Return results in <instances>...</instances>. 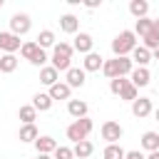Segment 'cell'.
I'll list each match as a JSON object with an SVG mask.
<instances>
[{
	"mask_svg": "<svg viewBox=\"0 0 159 159\" xmlns=\"http://www.w3.org/2000/svg\"><path fill=\"white\" fill-rule=\"evenodd\" d=\"M134 47H137V35H134L132 30H122V32L112 40V52H114L117 57H127Z\"/></svg>",
	"mask_w": 159,
	"mask_h": 159,
	"instance_id": "6da1fadb",
	"label": "cell"
},
{
	"mask_svg": "<svg viewBox=\"0 0 159 159\" xmlns=\"http://www.w3.org/2000/svg\"><path fill=\"white\" fill-rule=\"evenodd\" d=\"M70 60H72V45L70 42H57L52 47V67L57 72H67L70 70Z\"/></svg>",
	"mask_w": 159,
	"mask_h": 159,
	"instance_id": "7a4b0ae2",
	"label": "cell"
},
{
	"mask_svg": "<svg viewBox=\"0 0 159 159\" xmlns=\"http://www.w3.org/2000/svg\"><path fill=\"white\" fill-rule=\"evenodd\" d=\"M89 132H92V119L82 117V119H75V122L67 127V139H72V142L77 144V142H84Z\"/></svg>",
	"mask_w": 159,
	"mask_h": 159,
	"instance_id": "3957f363",
	"label": "cell"
},
{
	"mask_svg": "<svg viewBox=\"0 0 159 159\" xmlns=\"http://www.w3.org/2000/svg\"><path fill=\"white\" fill-rule=\"evenodd\" d=\"M30 27H32V22H30V17L25 15V12H17V15H12L10 17V32L12 35H25V32H30Z\"/></svg>",
	"mask_w": 159,
	"mask_h": 159,
	"instance_id": "277c9868",
	"label": "cell"
},
{
	"mask_svg": "<svg viewBox=\"0 0 159 159\" xmlns=\"http://www.w3.org/2000/svg\"><path fill=\"white\" fill-rule=\"evenodd\" d=\"M122 134H124L122 124H117V122H112V119L102 124V139H107L109 144H117V142L122 139Z\"/></svg>",
	"mask_w": 159,
	"mask_h": 159,
	"instance_id": "5b68a950",
	"label": "cell"
},
{
	"mask_svg": "<svg viewBox=\"0 0 159 159\" xmlns=\"http://www.w3.org/2000/svg\"><path fill=\"white\" fill-rule=\"evenodd\" d=\"M22 42L17 35L12 32H0V50H5V55H15V50H20Z\"/></svg>",
	"mask_w": 159,
	"mask_h": 159,
	"instance_id": "8992f818",
	"label": "cell"
},
{
	"mask_svg": "<svg viewBox=\"0 0 159 159\" xmlns=\"http://www.w3.org/2000/svg\"><path fill=\"white\" fill-rule=\"evenodd\" d=\"M132 114L139 117V119L149 117V114H152V99H149V97H137V99L132 102Z\"/></svg>",
	"mask_w": 159,
	"mask_h": 159,
	"instance_id": "52a82bcc",
	"label": "cell"
},
{
	"mask_svg": "<svg viewBox=\"0 0 159 159\" xmlns=\"http://www.w3.org/2000/svg\"><path fill=\"white\" fill-rule=\"evenodd\" d=\"M142 47H147L149 52L159 47V20H152V27H149V32L144 35V45H142Z\"/></svg>",
	"mask_w": 159,
	"mask_h": 159,
	"instance_id": "ba28073f",
	"label": "cell"
},
{
	"mask_svg": "<svg viewBox=\"0 0 159 159\" xmlns=\"http://www.w3.org/2000/svg\"><path fill=\"white\" fill-rule=\"evenodd\" d=\"M92 45H94L92 35H87V32H80V35L75 37V45H72V50H77V52H82V55H89V52H92Z\"/></svg>",
	"mask_w": 159,
	"mask_h": 159,
	"instance_id": "9c48e42d",
	"label": "cell"
},
{
	"mask_svg": "<svg viewBox=\"0 0 159 159\" xmlns=\"http://www.w3.org/2000/svg\"><path fill=\"white\" fill-rule=\"evenodd\" d=\"M149 80H152V75H149L147 67H134V70H132V80H129V82H132L137 89H139V87H147Z\"/></svg>",
	"mask_w": 159,
	"mask_h": 159,
	"instance_id": "30bf717a",
	"label": "cell"
},
{
	"mask_svg": "<svg viewBox=\"0 0 159 159\" xmlns=\"http://www.w3.org/2000/svg\"><path fill=\"white\" fill-rule=\"evenodd\" d=\"M132 62H137V67H147L149 65V60H152V52L147 50V47H142V45H137L134 50H132V57H129Z\"/></svg>",
	"mask_w": 159,
	"mask_h": 159,
	"instance_id": "8fae6325",
	"label": "cell"
},
{
	"mask_svg": "<svg viewBox=\"0 0 159 159\" xmlns=\"http://www.w3.org/2000/svg\"><path fill=\"white\" fill-rule=\"evenodd\" d=\"M84 77H87L84 70L70 67V70H67V87H70V89H72V87H82V84H84Z\"/></svg>",
	"mask_w": 159,
	"mask_h": 159,
	"instance_id": "7c38bea8",
	"label": "cell"
},
{
	"mask_svg": "<svg viewBox=\"0 0 159 159\" xmlns=\"http://www.w3.org/2000/svg\"><path fill=\"white\" fill-rule=\"evenodd\" d=\"M102 65H104V60H102V55L99 52H89V55H84V72H97V70H102Z\"/></svg>",
	"mask_w": 159,
	"mask_h": 159,
	"instance_id": "4fadbf2b",
	"label": "cell"
},
{
	"mask_svg": "<svg viewBox=\"0 0 159 159\" xmlns=\"http://www.w3.org/2000/svg\"><path fill=\"white\" fill-rule=\"evenodd\" d=\"M67 112H70V117L82 119V117H87V102H82V99H70V102H67Z\"/></svg>",
	"mask_w": 159,
	"mask_h": 159,
	"instance_id": "5bb4252c",
	"label": "cell"
},
{
	"mask_svg": "<svg viewBox=\"0 0 159 159\" xmlns=\"http://www.w3.org/2000/svg\"><path fill=\"white\" fill-rule=\"evenodd\" d=\"M35 149H37V154H52L57 149V142L52 137H37L35 139Z\"/></svg>",
	"mask_w": 159,
	"mask_h": 159,
	"instance_id": "9a60e30c",
	"label": "cell"
},
{
	"mask_svg": "<svg viewBox=\"0 0 159 159\" xmlns=\"http://www.w3.org/2000/svg\"><path fill=\"white\" fill-rule=\"evenodd\" d=\"M70 92H72V89L67 87V82H57V84L50 87L47 94H50V99L55 102V99H70Z\"/></svg>",
	"mask_w": 159,
	"mask_h": 159,
	"instance_id": "2e32d148",
	"label": "cell"
},
{
	"mask_svg": "<svg viewBox=\"0 0 159 159\" xmlns=\"http://www.w3.org/2000/svg\"><path fill=\"white\" fill-rule=\"evenodd\" d=\"M57 77H60V72H57V70H55L52 65H50V67H42V70H40V82H42V84H47V87L57 84V82H60Z\"/></svg>",
	"mask_w": 159,
	"mask_h": 159,
	"instance_id": "e0dca14e",
	"label": "cell"
},
{
	"mask_svg": "<svg viewBox=\"0 0 159 159\" xmlns=\"http://www.w3.org/2000/svg\"><path fill=\"white\" fill-rule=\"evenodd\" d=\"M142 147L152 154V152H159V134L157 132H144L142 134Z\"/></svg>",
	"mask_w": 159,
	"mask_h": 159,
	"instance_id": "ac0fdd59",
	"label": "cell"
},
{
	"mask_svg": "<svg viewBox=\"0 0 159 159\" xmlns=\"http://www.w3.org/2000/svg\"><path fill=\"white\" fill-rule=\"evenodd\" d=\"M129 12H132L137 20H142V17H147V12H149V2H147V0H132V2H129Z\"/></svg>",
	"mask_w": 159,
	"mask_h": 159,
	"instance_id": "d6986e66",
	"label": "cell"
},
{
	"mask_svg": "<svg viewBox=\"0 0 159 159\" xmlns=\"http://www.w3.org/2000/svg\"><path fill=\"white\" fill-rule=\"evenodd\" d=\"M60 27H62V32L72 35V32H77V27H80V20H77L75 15H62V17H60Z\"/></svg>",
	"mask_w": 159,
	"mask_h": 159,
	"instance_id": "ffe728a7",
	"label": "cell"
},
{
	"mask_svg": "<svg viewBox=\"0 0 159 159\" xmlns=\"http://www.w3.org/2000/svg\"><path fill=\"white\" fill-rule=\"evenodd\" d=\"M92 152H94V147H92V142H89V139H84V142H77V144L72 147V154H75V157H80V159H87Z\"/></svg>",
	"mask_w": 159,
	"mask_h": 159,
	"instance_id": "44dd1931",
	"label": "cell"
},
{
	"mask_svg": "<svg viewBox=\"0 0 159 159\" xmlns=\"http://www.w3.org/2000/svg\"><path fill=\"white\" fill-rule=\"evenodd\" d=\"M32 107H35L37 112H47V109L52 107V99H50V94H42V92H37V94L32 97Z\"/></svg>",
	"mask_w": 159,
	"mask_h": 159,
	"instance_id": "7402d4cb",
	"label": "cell"
},
{
	"mask_svg": "<svg viewBox=\"0 0 159 159\" xmlns=\"http://www.w3.org/2000/svg\"><path fill=\"white\" fill-rule=\"evenodd\" d=\"M35 42H37L40 50H45V47H55V32H52V30H42V32L37 35Z\"/></svg>",
	"mask_w": 159,
	"mask_h": 159,
	"instance_id": "603a6c76",
	"label": "cell"
},
{
	"mask_svg": "<svg viewBox=\"0 0 159 159\" xmlns=\"http://www.w3.org/2000/svg\"><path fill=\"white\" fill-rule=\"evenodd\" d=\"M117 70H119V77H127V75H132L134 62L129 57H117Z\"/></svg>",
	"mask_w": 159,
	"mask_h": 159,
	"instance_id": "cb8c5ba5",
	"label": "cell"
},
{
	"mask_svg": "<svg viewBox=\"0 0 159 159\" xmlns=\"http://www.w3.org/2000/svg\"><path fill=\"white\" fill-rule=\"evenodd\" d=\"M35 117H37V109H35L32 104L20 107V119H22L25 124H35Z\"/></svg>",
	"mask_w": 159,
	"mask_h": 159,
	"instance_id": "d4e9b609",
	"label": "cell"
},
{
	"mask_svg": "<svg viewBox=\"0 0 159 159\" xmlns=\"http://www.w3.org/2000/svg\"><path fill=\"white\" fill-rule=\"evenodd\" d=\"M40 134H37V127L35 124H25L22 129H20V142H35Z\"/></svg>",
	"mask_w": 159,
	"mask_h": 159,
	"instance_id": "484cf974",
	"label": "cell"
},
{
	"mask_svg": "<svg viewBox=\"0 0 159 159\" xmlns=\"http://www.w3.org/2000/svg\"><path fill=\"white\" fill-rule=\"evenodd\" d=\"M124 149L119 147V144H107L104 147V159H124Z\"/></svg>",
	"mask_w": 159,
	"mask_h": 159,
	"instance_id": "4316f807",
	"label": "cell"
},
{
	"mask_svg": "<svg viewBox=\"0 0 159 159\" xmlns=\"http://www.w3.org/2000/svg\"><path fill=\"white\" fill-rule=\"evenodd\" d=\"M15 67H17L15 55H2L0 57V72H15Z\"/></svg>",
	"mask_w": 159,
	"mask_h": 159,
	"instance_id": "83f0119b",
	"label": "cell"
},
{
	"mask_svg": "<svg viewBox=\"0 0 159 159\" xmlns=\"http://www.w3.org/2000/svg\"><path fill=\"white\" fill-rule=\"evenodd\" d=\"M149 27H152V20L149 17H142V20H137V25H134V35H139V37H144L147 32H149Z\"/></svg>",
	"mask_w": 159,
	"mask_h": 159,
	"instance_id": "f1b7e54d",
	"label": "cell"
},
{
	"mask_svg": "<svg viewBox=\"0 0 159 159\" xmlns=\"http://www.w3.org/2000/svg\"><path fill=\"white\" fill-rule=\"evenodd\" d=\"M102 72L109 77V80H114V77H119V70H117V57L114 60H107L104 65H102Z\"/></svg>",
	"mask_w": 159,
	"mask_h": 159,
	"instance_id": "f546056e",
	"label": "cell"
},
{
	"mask_svg": "<svg viewBox=\"0 0 159 159\" xmlns=\"http://www.w3.org/2000/svg\"><path fill=\"white\" fill-rule=\"evenodd\" d=\"M129 84V80H124V77H114V80H109V92L112 94H122V89Z\"/></svg>",
	"mask_w": 159,
	"mask_h": 159,
	"instance_id": "4dcf8cb0",
	"label": "cell"
},
{
	"mask_svg": "<svg viewBox=\"0 0 159 159\" xmlns=\"http://www.w3.org/2000/svg\"><path fill=\"white\" fill-rule=\"evenodd\" d=\"M37 50H40V47H37V42H22V47H20V55H22L25 60H32Z\"/></svg>",
	"mask_w": 159,
	"mask_h": 159,
	"instance_id": "1f68e13d",
	"label": "cell"
},
{
	"mask_svg": "<svg viewBox=\"0 0 159 159\" xmlns=\"http://www.w3.org/2000/svg\"><path fill=\"white\" fill-rule=\"evenodd\" d=\"M119 99H124V102H134V99H137V87H134V84L129 82V84H127V87L122 89Z\"/></svg>",
	"mask_w": 159,
	"mask_h": 159,
	"instance_id": "d6a6232c",
	"label": "cell"
},
{
	"mask_svg": "<svg viewBox=\"0 0 159 159\" xmlns=\"http://www.w3.org/2000/svg\"><path fill=\"white\" fill-rule=\"evenodd\" d=\"M52 154H55V159H72V157H75L70 147H60V144H57V149H55Z\"/></svg>",
	"mask_w": 159,
	"mask_h": 159,
	"instance_id": "836d02e7",
	"label": "cell"
},
{
	"mask_svg": "<svg viewBox=\"0 0 159 159\" xmlns=\"http://www.w3.org/2000/svg\"><path fill=\"white\" fill-rule=\"evenodd\" d=\"M30 62H32V65H37V67H42V65L47 62V52H45V50H37V52H35V57H32Z\"/></svg>",
	"mask_w": 159,
	"mask_h": 159,
	"instance_id": "e575fe53",
	"label": "cell"
},
{
	"mask_svg": "<svg viewBox=\"0 0 159 159\" xmlns=\"http://www.w3.org/2000/svg\"><path fill=\"white\" fill-rule=\"evenodd\" d=\"M124 159H147V157H144L142 152H127V154H124Z\"/></svg>",
	"mask_w": 159,
	"mask_h": 159,
	"instance_id": "d590c367",
	"label": "cell"
},
{
	"mask_svg": "<svg viewBox=\"0 0 159 159\" xmlns=\"http://www.w3.org/2000/svg\"><path fill=\"white\" fill-rule=\"evenodd\" d=\"M84 5H87V7H89V10H94V7H97V5H99V0H87V2H84Z\"/></svg>",
	"mask_w": 159,
	"mask_h": 159,
	"instance_id": "8d00e7d4",
	"label": "cell"
},
{
	"mask_svg": "<svg viewBox=\"0 0 159 159\" xmlns=\"http://www.w3.org/2000/svg\"><path fill=\"white\" fill-rule=\"evenodd\" d=\"M147 159H159V152H152V154H149Z\"/></svg>",
	"mask_w": 159,
	"mask_h": 159,
	"instance_id": "74e56055",
	"label": "cell"
},
{
	"mask_svg": "<svg viewBox=\"0 0 159 159\" xmlns=\"http://www.w3.org/2000/svg\"><path fill=\"white\" fill-rule=\"evenodd\" d=\"M37 159H52L50 154H37Z\"/></svg>",
	"mask_w": 159,
	"mask_h": 159,
	"instance_id": "f35d334b",
	"label": "cell"
},
{
	"mask_svg": "<svg viewBox=\"0 0 159 159\" xmlns=\"http://www.w3.org/2000/svg\"><path fill=\"white\" fill-rule=\"evenodd\" d=\"M152 57H154V60H159V47L154 50V55H152Z\"/></svg>",
	"mask_w": 159,
	"mask_h": 159,
	"instance_id": "ab89813d",
	"label": "cell"
},
{
	"mask_svg": "<svg viewBox=\"0 0 159 159\" xmlns=\"http://www.w3.org/2000/svg\"><path fill=\"white\" fill-rule=\"evenodd\" d=\"M154 117H157V122H159V109H157V112H154Z\"/></svg>",
	"mask_w": 159,
	"mask_h": 159,
	"instance_id": "60d3db41",
	"label": "cell"
},
{
	"mask_svg": "<svg viewBox=\"0 0 159 159\" xmlns=\"http://www.w3.org/2000/svg\"><path fill=\"white\" fill-rule=\"evenodd\" d=\"M0 7H2V0H0Z\"/></svg>",
	"mask_w": 159,
	"mask_h": 159,
	"instance_id": "b9f144b4",
	"label": "cell"
},
{
	"mask_svg": "<svg viewBox=\"0 0 159 159\" xmlns=\"http://www.w3.org/2000/svg\"><path fill=\"white\" fill-rule=\"evenodd\" d=\"M0 159H2V157H0Z\"/></svg>",
	"mask_w": 159,
	"mask_h": 159,
	"instance_id": "7bdbcfd3",
	"label": "cell"
}]
</instances>
